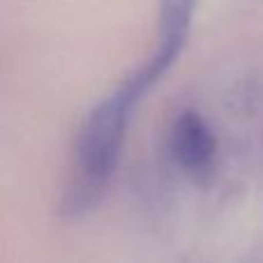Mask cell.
Instances as JSON below:
<instances>
[{
  "instance_id": "cell-1",
  "label": "cell",
  "mask_w": 263,
  "mask_h": 263,
  "mask_svg": "<svg viewBox=\"0 0 263 263\" xmlns=\"http://www.w3.org/2000/svg\"><path fill=\"white\" fill-rule=\"evenodd\" d=\"M192 14V3H164L153 49L81 120L74 136L69 180L63 196V210L67 215H81L104 194L109 178L118 166L132 114L185 49Z\"/></svg>"
},
{
  "instance_id": "cell-2",
  "label": "cell",
  "mask_w": 263,
  "mask_h": 263,
  "mask_svg": "<svg viewBox=\"0 0 263 263\" xmlns=\"http://www.w3.org/2000/svg\"><path fill=\"white\" fill-rule=\"evenodd\" d=\"M166 153L171 164L192 182L213 180L219 164V139L210 120L194 106L178 111L166 129Z\"/></svg>"
}]
</instances>
